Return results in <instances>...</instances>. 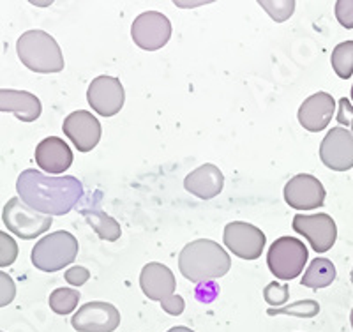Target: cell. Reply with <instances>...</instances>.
I'll return each instance as SVG.
<instances>
[{
    "label": "cell",
    "instance_id": "obj_1",
    "mask_svg": "<svg viewBox=\"0 0 353 332\" xmlns=\"http://www.w3.org/2000/svg\"><path fill=\"white\" fill-rule=\"evenodd\" d=\"M20 200L44 216H65L83 196V184L77 177L44 175L39 170H25L17 180Z\"/></svg>",
    "mask_w": 353,
    "mask_h": 332
},
{
    "label": "cell",
    "instance_id": "obj_2",
    "mask_svg": "<svg viewBox=\"0 0 353 332\" xmlns=\"http://www.w3.org/2000/svg\"><path fill=\"white\" fill-rule=\"evenodd\" d=\"M230 255L223 246L209 239H196L179 255V271L191 283H210L228 274Z\"/></svg>",
    "mask_w": 353,
    "mask_h": 332
},
{
    "label": "cell",
    "instance_id": "obj_3",
    "mask_svg": "<svg viewBox=\"0 0 353 332\" xmlns=\"http://www.w3.org/2000/svg\"><path fill=\"white\" fill-rule=\"evenodd\" d=\"M18 59L27 69L39 75L61 72L64 69V55L55 41L44 30H27L17 43Z\"/></svg>",
    "mask_w": 353,
    "mask_h": 332
},
{
    "label": "cell",
    "instance_id": "obj_4",
    "mask_svg": "<svg viewBox=\"0 0 353 332\" xmlns=\"http://www.w3.org/2000/svg\"><path fill=\"white\" fill-rule=\"evenodd\" d=\"M78 239L65 230L48 233L39 239L30 253L34 267L43 273H57L68 267L78 256Z\"/></svg>",
    "mask_w": 353,
    "mask_h": 332
},
{
    "label": "cell",
    "instance_id": "obj_5",
    "mask_svg": "<svg viewBox=\"0 0 353 332\" xmlns=\"http://www.w3.org/2000/svg\"><path fill=\"white\" fill-rule=\"evenodd\" d=\"M307 258L309 251L301 239L279 237L270 244L267 253V265L277 280L292 281L301 276Z\"/></svg>",
    "mask_w": 353,
    "mask_h": 332
},
{
    "label": "cell",
    "instance_id": "obj_6",
    "mask_svg": "<svg viewBox=\"0 0 353 332\" xmlns=\"http://www.w3.org/2000/svg\"><path fill=\"white\" fill-rule=\"evenodd\" d=\"M2 221H4L6 228L9 232L23 240L37 239L39 235L48 232L50 226L53 224L52 216H44V214L37 213L28 205H25L20 198H11L4 205Z\"/></svg>",
    "mask_w": 353,
    "mask_h": 332
},
{
    "label": "cell",
    "instance_id": "obj_7",
    "mask_svg": "<svg viewBox=\"0 0 353 332\" xmlns=\"http://www.w3.org/2000/svg\"><path fill=\"white\" fill-rule=\"evenodd\" d=\"M131 37L138 48L156 52L166 46L172 37V23L163 12H141L140 17L132 21Z\"/></svg>",
    "mask_w": 353,
    "mask_h": 332
},
{
    "label": "cell",
    "instance_id": "obj_8",
    "mask_svg": "<svg viewBox=\"0 0 353 332\" xmlns=\"http://www.w3.org/2000/svg\"><path fill=\"white\" fill-rule=\"evenodd\" d=\"M225 246L242 260H256L265 249L267 237L254 224L244 221H232L223 233Z\"/></svg>",
    "mask_w": 353,
    "mask_h": 332
},
{
    "label": "cell",
    "instance_id": "obj_9",
    "mask_svg": "<svg viewBox=\"0 0 353 332\" xmlns=\"http://www.w3.org/2000/svg\"><path fill=\"white\" fill-rule=\"evenodd\" d=\"M71 325L78 332H113L121 325V313L110 302L94 300L72 315Z\"/></svg>",
    "mask_w": 353,
    "mask_h": 332
},
{
    "label": "cell",
    "instance_id": "obj_10",
    "mask_svg": "<svg viewBox=\"0 0 353 332\" xmlns=\"http://www.w3.org/2000/svg\"><path fill=\"white\" fill-rule=\"evenodd\" d=\"M293 230L301 233L302 237L309 240L311 248L316 253H327L337 239V226L336 221L329 214L318 213L305 216V214H297L293 217Z\"/></svg>",
    "mask_w": 353,
    "mask_h": 332
},
{
    "label": "cell",
    "instance_id": "obj_11",
    "mask_svg": "<svg viewBox=\"0 0 353 332\" xmlns=\"http://www.w3.org/2000/svg\"><path fill=\"white\" fill-rule=\"evenodd\" d=\"M285 202L295 211H314L325 204V188L316 177L299 173L292 177L285 186Z\"/></svg>",
    "mask_w": 353,
    "mask_h": 332
},
{
    "label": "cell",
    "instance_id": "obj_12",
    "mask_svg": "<svg viewBox=\"0 0 353 332\" xmlns=\"http://www.w3.org/2000/svg\"><path fill=\"white\" fill-rule=\"evenodd\" d=\"M87 101L90 108L101 117H113L121 112L125 101L121 80L113 77H97L87 88Z\"/></svg>",
    "mask_w": 353,
    "mask_h": 332
},
{
    "label": "cell",
    "instance_id": "obj_13",
    "mask_svg": "<svg viewBox=\"0 0 353 332\" xmlns=\"http://www.w3.org/2000/svg\"><path fill=\"white\" fill-rule=\"evenodd\" d=\"M320 159L334 172H348L353 168V135L346 128H332L321 140Z\"/></svg>",
    "mask_w": 353,
    "mask_h": 332
},
{
    "label": "cell",
    "instance_id": "obj_14",
    "mask_svg": "<svg viewBox=\"0 0 353 332\" xmlns=\"http://www.w3.org/2000/svg\"><path fill=\"white\" fill-rule=\"evenodd\" d=\"M140 286L145 297L159 302L161 308H165L176 297L175 276L166 265L159 262H150L141 268Z\"/></svg>",
    "mask_w": 353,
    "mask_h": 332
},
{
    "label": "cell",
    "instance_id": "obj_15",
    "mask_svg": "<svg viewBox=\"0 0 353 332\" xmlns=\"http://www.w3.org/2000/svg\"><path fill=\"white\" fill-rule=\"evenodd\" d=\"M64 135L72 141V145L80 153H90L101 140V124L99 120L90 112L78 110V112L69 113L64 119Z\"/></svg>",
    "mask_w": 353,
    "mask_h": 332
},
{
    "label": "cell",
    "instance_id": "obj_16",
    "mask_svg": "<svg viewBox=\"0 0 353 332\" xmlns=\"http://www.w3.org/2000/svg\"><path fill=\"white\" fill-rule=\"evenodd\" d=\"M336 113V101L330 94L316 92L309 96L299 108V122L311 133H320L330 124Z\"/></svg>",
    "mask_w": 353,
    "mask_h": 332
},
{
    "label": "cell",
    "instance_id": "obj_17",
    "mask_svg": "<svg viewBox=\"0 0 353 332\" xmlns=\"http://www.w3.org/2000/svg\"><path fill=\"white\" fill-rule=\"evenodd\" d=\"M36 163L41 170L48 172L50 175H59L71 168L72 150L62 138L48 137L39 141L36 147Z\"/></svg>",
    "mask_w": 353,
    "mask_h": 332
},
{
    "label": "cell",
    "instance_id": "obj_18",
    "mask_svg": "<svg viewBox=\"0 0 353 332\" xmlns=\"http://www.w3.org/2000/svg\"><path fill=\"white\" fill-rule=\"evenodd\" d=\"M184 188L200 200H212L225 188V175L216 164L205 163L185 177Z\"/></svg>",
    "mask_w": 353,
    "mask_h": 332
},
{
    "label": "cell",
    "instance_id": "obj_19",
    "mask_svg": "<svg viewBox=\"0 0 353 332\" xmlns=\"http://www.w3.org/2000/svg\"><path fill=\"white\" fill-rule=\"evenodd\" d=\"M0 112L12 113L21 122H34L41 117L43 106L39 97L27 90L0 88Z\"/></svg>",
    "mask_w": 353,
    "mask_h": 332
},
{
    "label": "cell",
    "instance_id": "obj_20",
    "mask_svg": "<svg viewBox=\"0 0 353 332\" xmlns=\"http://www.w3.org/2000/svg\"><path fill=\"white\" fill-rule=\"evenodd\" d=\"M336 265L329 258H314L309 267L305 268L304 276H302L301 284L305 289H327L336 280Z\"/></svg>",
    "mask_w": 353,
    "mask_h": 332
},
{
    "label": "cell",
    "instance_id": "obj_21",
    "mask_svg": "<svg viewBox=\"0 0 353 332\" xmlns=\"http://www.w3.org/2000/svg\"><path fill=\"white\" fill-rule=\"evenodd\" d=\"M81 216L87 219L90 224V228L97 233L101 240H108V242H115L117 239H121V224L117 223L108 214L101 213V211H90V208H83Z\"/></svg>",
    "mask_w": 353,
    "mask_h": 332
},
{
    "label": "cell",
    "instance_id": "obj_22",
    "mask_svg": "<svg viewBox=\"0 0 353 332\" xmlns=\"http://www.w3.org/2000/svg\"><path fill=\"white\" fill-rule=\"evenodd\" d=\"M330 64H332L334 72L343 80H348L353 75V41H345L339 43L332 50L330 55Z\"/></svg>",
    "mask_w": 353,
    "mask_h": 332
},
{
    "label": "cell",
    "instance_id": "obj_23",
    "mask_svg": "<svg viewBox=\"0 0 353 332\" xmlns=\"http://www.w3.org/2000/svg\"><path fill=\"white\" fill-rule=\"evenodd\" d=\"M80 292L74 289H57L50 293V309L57 315H69L78 308Z\"/></svg>",
    "mask_w": 353,
    "mask_h": 332
},
{
    "label": "cell",
    "instance_id": "obj_24",
    "mask_svg": "<svg viewBox=\"0 0 353 332\" xmlns=\"http://www.w3.org/2000/svg\"><path fill=\"white\" fill-rule=\"evenodd\" d=\"M320 313V304L316 300H297V302H292L288 306H283V308H272L267 311L269 316H277V315H286V316H297V318H313Z\"/></svg>",
    "mask_w": 353,
    "mask_h": 332
},
{
    "label": "cell",
    "instance_id": "obj_25",
    "mask_svg": "<svg viewBox=\"0 0 353 332\" xmlns=\"http://www.w3.org/2000/svg\"><path fill=\"white\" fill-rule=\"evenodd\" d=\"M263 299L272 308H283L290 299V284L272 281L263 289Z\"/></svg>",
    "mask_w": 353,
    "mask_h": 332
},
{
    "label": "cell",
    "instance_id": "obj_26",
    "mask_svg": "<svg viewBox=\"0 0 353 332\" xmlns=\"http://www.w3.org/2000/svg\"><path fill=\"white\" fill-rule=\"evenodd\" d=\"M260 8H263L265 11L269 12V17L276 21H285L288 20L293 14V9H295V2L293 0H274V2H258Z\"/></svg>",
    "mask_w": 353,
    "mask_h": 332
},
{
    "label": "cell",
    "instance_id": "obj_27",
    "mask_svg": "<svg viewBox=\"0 0 353 332\" xmlns=\"http://www.w3.org/2000/svg\"><path fill=\"white\" fill-rule=\"evenodd\" d=\"M18 258V244L9 233L0 230V267H9Z\"/></svg>",
    "mask_w": 353,
    "mask_h": 332
},
{
    "label": "cell",
    "instance_id": "obj_28",
    "mask_svg": "<svg viewBox=\"0 0 353 332\" xmlns=\"http://www.w3.org/2000/svg\"><path fill=\"white\" fill-rule=\"evenodd\" d=\"M17 297V284L8 273L0 271V308H6Z\"/></svg>",
    "mask_w": 353,
    "mask_h": 332
},
{
    "label": "cell",
    "instance_id": "obj_29",
    "mask_svg": "<svg viewBox=\"0 0 353 332\" xmlns=\"http://www.w3.org/2000/svg\"><path fill=\"white\" fill-rule=\"evenodd\" d=\"M336 18L345 28H353V0H337Z\"/></svg>",
    "mask_w": 353,
    "mask_h": 332
},
{
    "label": "cell",
    "instance_id": "obj_30",
    "mask_svg": "<svg viewBox=\"0 0 353 332\" xmlns=\"http://www.w3.org/2000/svg\"><path fill=\"white\" fill-rule=\"evenodd\" d=\"M64 277L72 286H81V284H85L90 280V273H88V268L81 267V265H74V267H69L65 271Z\"/></svg>",
    "mask_w": 353,
    "mask_h": 332
},
{
    "label": "cell",
    "instance_id": "obj_31",
    "mask_svg": "<svg viewBox=\"0 0 353 332\" xmlns=\"http://www.w3.org/2000/svg\"><path fill=\"white\" fill-rule=\"evenodd\" d=\"M337 122L341 126H350L353 135V104L348 97L339 99V108H337Z\"/></svg>",
    "mask_w": 353,
    "mask_h": 332
},
{
    "label": "cell",
    "instance_id": "obj_32",
    "mask_svg": "<svg viewBox=\"0 0 353 332\" xmlns=\"http://www.w3.org/2000/svg\"><path fill=\"white\" fill-rule=\"evenodd\" d=\"M166 332H194V331H191L189 327H184V325H179V327H172L170 331H166Z\"/></svg>",
    "mask_w": 353,
    "mask_h": 332
},
{
    "label": "cell",
    "instance_id": "obj_33",
    "mask_svg": "<svg viewBox=\"0 0 353 332\" xmlns=\"http://www.w3.org/2000/svg\"><path fill=\"white\" fill-rule=\"evenodd\" d=\"M350 322H352V327H353V309H352V315H350Z\"/></svg>",
    "mask_w": 353,
    "mask_h": 332
},
{
    "label": "cell",
    "instance_id": "obj_34",
    "mask_svg": "<svg viewBox=\"0 0 353 332\" xmlns=\"http://www.w3.org/2000/svg\"><path fill=\"white\" fill-rule=\"evenodd\" d=\"M350 97H352V104H353V85H352V92H350Z\"/></svg>",
    "mask_w": 353,
    "mask_h": 332
},
{
    "label": "cell",
    "instance_id": "obj_35",
    "mask_svg": "<svg viewBox=\"0 0 353 332\" xmlns=\"http://www.w3.org/2000/svg\"><path fill=\"white\" fill-rule=\"evenodd\" d=\"M352 281H353V268H352Z\"/></svg>",
    "mask_w": 353,
    "mask_h": 332
},
{
    "label": "cell",
    "instance_id": "obj_36",
    "mask_svg": "<svg viewBox=\"0 0 353 332\" xmlns=\"http://www.w3.org/2000/svg\"><path fill=\"white\" fill-rule=\"evenodd\" d=\"M0 332H2V331H0Z\"/></svg>",
    "mask_w": 353,
    "mask_h": 332
}]
</instances>
